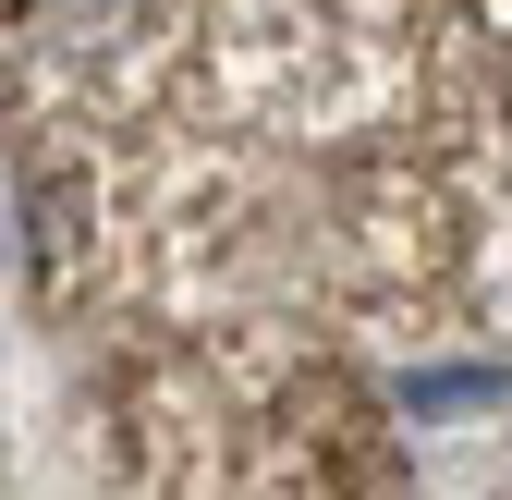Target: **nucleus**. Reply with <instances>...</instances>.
I'll return each instance as SVG.
<instances>
[]
</instances>
